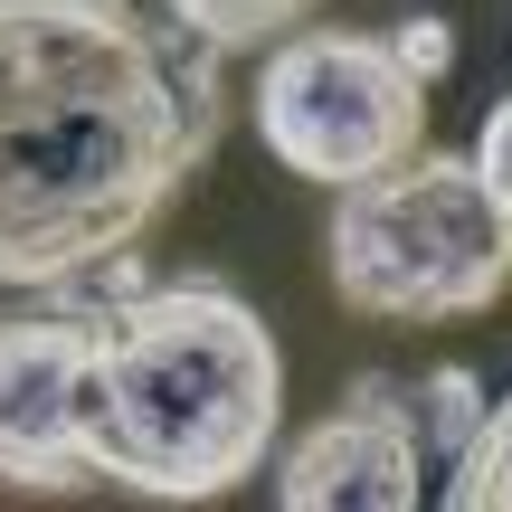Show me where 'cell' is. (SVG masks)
Masks as SVG:
<instances>
[{
  "label": "cell",
  "mask_w": 512,
  "mask_h": 512,
  "mask_svg": "<svg viewBox=\"0 0 512 512\" xmlns=\"http://www.w3.org/2000/svg\"><path fill=\"white\" fill-rule=\"evenodd\" d=\"M219 48L133 0H0V285L124 266L219 152Z\"/></svg>",
  "instance_id": "1"
},
{
  "label": "cell",
  "mask_w": 512,
  "mask_h": 512,
  "mask_svg": "<svg viewBox=\"0 0 512 512\" xmlns=\"http://www.w3.org/2000/svg\"><path fill=\"white\" fill-rule=\"evenodd\" d=\"M285 351L219 275H162L95 294L86 332V475L143 503H219L275 465Z\"/></svg>",
  "instance_id": "2"
},
{
  "label": "cell",
  "mask_w": 512,
  "mask_h": 512,
  "mask_svg": "<svg viewBox=\"0 0 512 512\" xmlns=\"http://www.w3.org/2000/svg\"><path fill=\"white\" fill-rule=\"evenodd\" d=\"M437 494L456 503V512H512V389H503V399H484L475 437L456 446V465H446Z\"/></svg>",
  "instance_id": "8"
},
{
  "label": "cell",
  "mask_w": 512,
  "mask_h": 512,
  "mask_svg": "<svg viewBox=\"0 0 512 512\" xmlns=\"http://www.w3.org/2000/svg\"><path fill=\"white\" fill-rule=\"evenodd\" d=\"M475 418H484L475 370H437V380L370 370V380L342 389V408H323L285 446L275 503L285 512H418L427 503V446H437V465H456Z\"/></svg>",
  "instance_id": "5"
},
{
  "label": "cell",
  "mask_w": 512,
  "mask_h": 512,
  "mask_svg": "<svg viewBox=\"0 0 512 512\" xmlns=\"http://www.w3.org/2000/svg\"><path fill=\"white\" fill-rule=\"evenodd\" d=\"M332 294L361 323H475L512 294V209L484 190L475 152H408L332 190Z\"/></svg>",
  "instance_id": "3"
},
{
  "label": "cell",
  "mask_w": 512,
  "mask_h": 512,
  "mask_svg": "<svg viewBox=\"0 0 512 512\" xmlns=\"http://www.w3.org/2000/svg\"><path fill=\"white\" fill-rule=\"evenodd\" d=\"M427 86L437 76L399 48V29H285L247 105L294 181L351 190L427 143Z\"/></svg>",
  "instance_id": "4"
},
{
  "label": "cell",
  "mask_w": 512,
  "mask_h": 512,
  "mask_svg": "<svg viewBox=\"0 0 512 512\" xmlns=\"http://www.w3.org/2000/svg\"><path fill=\"white\" fill-rule=\"evenodd\" d=\"M86 332L95 294L0 313V484L67 494L86 484Z\"/></svg>",
  "instance_id": "6"
},
{
  "label": "cell",
  "mask_w": 512,
  "mask_h": 512,
  "mask_svg": "<svg viewBox=\"0 0 512 512\" xmlns=\"http://www.w3.org/2000/svg\"><path fill=\"white\" fill-rule=\"evenodd\" d=\"M475 171H484V190L512 209V95L484 114V133H475Z\"/></svg>",
  "instance_id": "9"
},
{
  "label": "cell",
  "mask_w": 512,
  "mask_h": 512,
  "mask_svg": "<svg viewBox=\"0 0 512 512\" xmlns=\"http://www.w3.org/2000/svg\"><path fill=\"white\" fill-rule=\"evenodd\" d=\"M399 48L418 57L427 76H446V67H456V29H446V19H408V29H399Z\"/></svg>",
  "instance_id": "10"
},
{
  "label": "cell",
  "mask_w": 512,
  "mask_h": 512,
  "mask_svg": "<svg viewBox=\"0 0 512 512\" xmlns=\"http://www.w3.org/2000/svg\"><path fill=\"white\" fill-rule=\"evenodd\" d=\"M171 19H181L200 48H219V57H247V48H275L285 29H304L323 0H162Z\"/></svg>",
  "instance_id": "7"
}]
</instances>
